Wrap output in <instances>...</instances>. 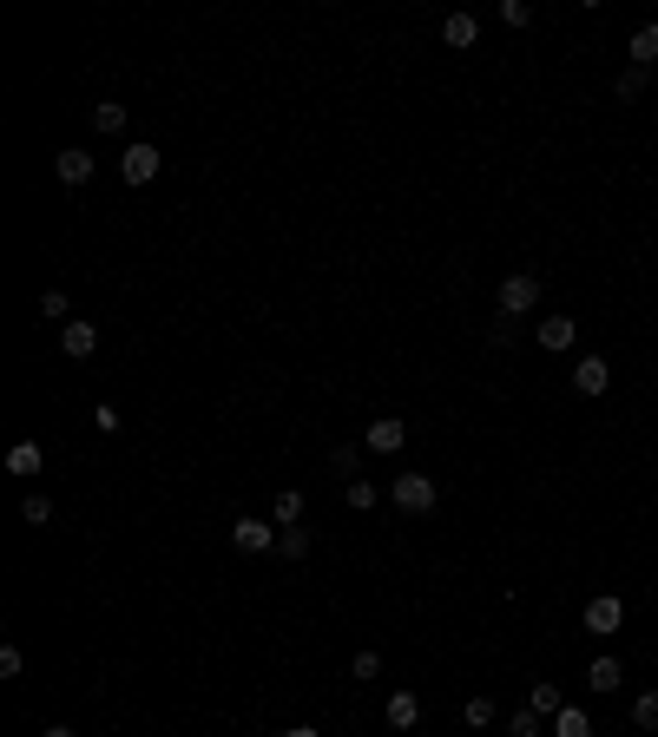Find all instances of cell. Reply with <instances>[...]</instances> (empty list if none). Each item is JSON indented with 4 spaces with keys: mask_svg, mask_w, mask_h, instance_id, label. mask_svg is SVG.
<instances>
[{
    "mask_svg": "<svg viewBox=\"0 0 658 737\" xmlns=\"http://www.w3.org/2000/svg\"><path fill=\"white\" fill-rule=\"evenodd\" d=\"M40 316H53V323L66 330V323H73V316H66V290H47V297H40Z\"/></svg>",
    "mask_w": 658,
    "mask_h": 737,
    "instance_id": "obj_27",
    "label": "cell"
},
{
    "mask_svg": "<svg viewBox=\"0 0 658 737\" xmlns=\"http://www.w3.org/2000/svg\"><path fill=\"white\" fill-rule=\"evenodd\" d=\"M283 737H323V731H316V724H290V731H283Z\"/></svg>",
    "mask_w": 658,
    "mask_h": 737,
    "instance_id": "obj_32",
    "label": "cell"
},
{
    "mask_svg": "<svg viewBox=\"0 0 658 737\" xmlns=\"http://www.w3.org/2000/svg\"><path fill=\"white\" fill-rule=\"evenodd\" d=\"M93 126L99 132H126V106H119V99H99V106H93Z\"/></svg>",
    "mask_w": 658,
    "mask_h": 737,
    "instance_id": "obj_20",
    "label": "cell"
},
{
    "mask_svg": "<svg viewBox=\"0 0 658 737\" xmlns=\"http://www.w3.org/2000/svg\"><path fill=\"white\" fill-rule=\"evenodd\" d=\"M389 501L402 507V514H435L441 487L428 481V474H395V481H389Z\"/></svg>",
    "mask_w": 658,
    "mask_h": 737,
    "instance_id": "obj_1",
    "label": "cell"
},
{
    "mask_svg": "<svg viewBox=\"0 0 658 737\" xmlns=\"http://www.w3.org/2000/svg\"><path fill=\"white\" fill-rule=\"evenodd\" d=\"M573 389H580V395H606L612 389V362L606 356H580V362H573Z\"/></svg>",
    "mask_w": 658,
    "mask_h": 737,
    "instance_id": "obj_7",
    "label": "cell"
},
{
    "mask_svg": "<svg viewBox=\"0 0 658 737\" xmlns=\"http://www.w3.org/2000/svg\"><path fill=\"white\" fill-rule=\"evenodd\" d=\"M586 685H593V691H619V685H626V672H619V659H612V652H599V659L586 665Z\"/></svg>",
    "mask_w": 658,
    "mask_h": 737,
    "instance_id": "obj_12",
    "label": "cell"
},
{
    "mask_svg": "<svg viewBox=\"0 0 658 737\" xmlns=\"http://www.w3.org/2000/svg\"><path fill=\"white\" fill-rule=\"evenodd\" d=\"M343 501L356 507V514H369V507H376L382 494H376V487H369V481H349V487H343Z\"/></svg>",
    "mask_w": 658,
    "mask_h": 737,
    "instance_id": "obj_25",
    "label": "cell"
},
{
    "mask_svg": "<svg viewBox=\"0 0 658 737\" xmlns=\"http://www.w3.org/2000/svg\"><path fill=\"white\" fill-rule=\"evenodd\" d=\"M270 520H277V527H297V520H303V494H297V487H283L277 501H270Z\"/></svg>",
    "mask_w": 658,
    "mask_h": 737,
    "instance_id": "obj_15",
    "label": "cell"
},
{
    "mask_svg": "<svg viewBox=\"0 0 658 737\" xmlns=\"http://www.w3.org/2000/svg\"><path fill=\"white\" fill-rule=\"evenodd\" d=\"M514 737H540V711H514Z\"/></svg>",
    "mask_w": 658,
    "mask_h": 737,
    "instance_id": "obj_31",
    "label": "cell"
},
{
    "mask_svg": "<svg viewBox=\"0 0 658 737\" xmlns=\"http://www.w3.org/2000/svg\"><path fill=\"white\" fill-rule=\"evenodd\" d=\"M7 474H40V441H14L7 448Z\"/></svg>",
    "mask_w": 658,
    "mask_h": 737,
    "instance_id": "obj_16",
    "label": "cell"
},
{
    "mask_svg": "<svg viewBox=\"0 0 658 737\" xmlns=\"http://www.w3.org/2000/svg\"><path fill=\"white\" fill-rule=\"evenodd\" d=\"M573 343H580V323H573V316H540V349L566 356Z\"/></svg>",
    "mask_w": 658,
    "mask_h": 737,
    "instance_id": "obj_9",
    "label": "cell"
},
{
    "mask_svg": "<svg viewBox=\"0 0 658 737\" xmlns=\"http://www.w3.org/2000/svg\"><path fill=\"white\" fill-rule=\"evenodd\" d=\"M362 441H369V455H402V441H408V422H395V415H382V422L362 428Z\"/></svg>",
    "mask_w": 658,
    "mask_h": 737,
    "instance_id": "obj_6",
    "label": "cell"
},
{
    "mask_svg": "<svg viewBox=\"0 0 658 737\" xmlns=\"http://www.w3.org/2000/svg\"><path fill=\"white\" fill-rule=\"evenodd\" d=\"M93 428H99V435H119V408L99 402V408H93Z\"/></svg>",
    "mask_w": 658,
    "mask_h": 737,
    "instance_id": "obj_29",
    "label": "cell"
},
{
    "mask_svg": "<svg viewBox=\"0 0 658 737\" xmlns=\"http://www.w3.org/2000/svg\"><path fill=\"white\" fill-rule=\"evenodd\" d=\"M461 718H468L474 731H487V724H494V698H481V691H474L468 705H461Z\"/></svg>",
    "mask_w": 658,
    "mask_h": 737,
    "instance_id": "obj_24",
    "label": "cell"
},
{
    "mask_svg": "<svg viewBox=\"0 0 658 737\" xmlns=\"http://www.w3.org/2000/svg\"><path fill=\"white\" fill-rule=\"evenodd\" d=\"M527 711H540V718H553V711H566L560 685H527Z\"/></svg>",
    "mask_w": 658,
    "mask_h": 737,
    "instance_id": "obj_17",
    "label": "cell"
},
{
    "mask_svg": "<svg viewBox=\"0 0 658 737\" xmlns=\"http://www.w3.org/2000/svg\"><path fill=\"white\" fill-rule=\"evenodd\" d=\"M441 40H448V47H474V40H481V20H474V14H448V20H441Z\"/></svg>",
    "mask_w": 658,
    "mask_h": 737,
    "instance_id": "obj_13",
    "label": "cell"
},
{
    "mask_svg": "<svg viewBox=\"0 0 658 737\" xmlns=\"http://www.w3.org/2000/svg\"><path fill=\"white\" fill-rule=\"evenodd\" d=\"M231 547L237 553H277V520H251V514H244L231 527Z\"/></svg>",
    "mask_w": 658,
    "mask_h": 737,
    "instance_id": "obj_5",
    "label": "cell"
},
{
    "mask_svg": "<svg viewBox=\"0 0 658 737\" xmlns=\"http://www.w3.org/2000/svg\"><path fill=\"white\" fill-rule=\"evenodd\" d=\"M349 678H362V685H369V678H382V652H376V645H362L356 659H349Z\"/></svg>",
    "mask_w": 658,
    "mask_h": 737,
    "instance_id": "obj_21",
    "label": "cell"
},
{
    "mask_svg": "<svg viewBox=\"0 0 658 737\" xmlns=\"http://www.w3.org/2000/svg\"><path fill=\"white\" fill-rule=\"evenodd\" d=\"M20 520H27V527H47V520H53V501H47V494H27V501H20Z\"/></svg>",
    "mask_w": 658,
    "mask_h": 737,
    "instance_id": "obj_23",
    "label": "cell"
},
{
    "mask_svg": "<svg viewBox=\"0 0 658 737\" xmlns=\"http://www.w3.org/2000/svg\"><path fill=\"white\" fill-rule=\"evenodd\" d=\"M47 737H73V731H66V724H53V731H47Z\"/></svg>",
    "mask_w": 658,
    "mask_h": 737,
    "instance_id": "obj_33",
    "label": "cell"
},
{
    "mask_svg": "<svg viewBox=\"0 0 658 737\" xmlns=\"http://www.w3.org/2000/svg\"><path fill=\"white\" fill-rule=\"evenodd\" d=\"M494 14H501V27H527V20H533V7H527V0H501Z\"/></svg>",
    "mask_w": 658,
    "mask_h": 737,
    "instance_id": "obj_26",
    "label": "cell"
},
{
    "mask_svg": "<svg viewBox=\"0 0 658 737\" xmlns=\"http://www.w3.org/2000/svg\"><path fill=\"white\" fill-rule=\"evenodd\" d=\"M53 172H60L66 185H86V178H93V152H86V145H66V152L53 158Z\"/></svg>",
    "mask_w": 658,
    "mask_h": 737,
    "instance_id": "obj_11",
    "label": "cell"
},
{
    "mask_svg": "<svg viewBox=\"0 0 658 737\" xmlns=\"http://www.w3.org/2000/svg\"><path fill=\"white\" fill-rule=\"evenodd\" d=\"M645 93V66H626V73H619V99H639Z\"/></svg>",
    "mask_w": 658,
    "mask_h": 737,
    "instance_id": "obj_28",
    "label": "cell"
},
{
    "mask_svg": "<svg viewBox=\"0 0 658 737\" xmlns=\"http://www.w3.org/2000/svg\"><path fill=\"white\" fill-rule=\"evenodd\" d=\"M60 349H66V356H73V362H86V356H93V349H99V323H86V316H73V323H66V330H60Z\"/></svg>",
    "mask_w": 658,
    "mask_h": 737,
    "instance_id": "obj_8",
    "label": "cell"
},
{
    "mask_svg": "<svg viewBox=\"0 0 658 737\" xmlns=\"http://www.w3.org/2000/svg\"><path fill=\"white\" fill-rule=\"evenodd\" d=\"M382 718H389L395 731H415V724H422V698H415V691H389V705H382Z\"/></svg>",
    "mask_w": 658,
    "mask_h": 737,
    "instance_id": "obj_10",
    "label": "cell"
},
{
    "mask_svg": "<svg viewBox=\"0 0 658 737\" xmlns=\"http://www.w3.org/2000/svg\"><path fill=\"white\" fill-rule=\"evenodd\" d=\"M632 724H639V731H658V691H639V698H632Z\"/></svg>",
    "mask_w": 658,
    "mask_h": 737,
    "instance_id": "obj_22",
    "label": "cell"
},
{
    "mask_svg": "<svg viewBox=\"0 0 658 737\" xmlns=\"http://www.w3.org/2000/svg\"><path fill=\"white\" fill-rule=\"evenodd\" d=\"M158 165H165L158 145H126V152H119V178H126V185H152Z\"/></svg>",
    "mask_w": 658,
    "mask_h": 737,
    "instance_id": "obj_4",
    "label": "cell"
},
{
    "mask_svg": "<svg viewBox=\"0 0 658 737\" xmlns=\"http://www.w3.org/2000/svg\"><path fill=\"white\" fill-rule=\"evenodd\" d=\"M553 737H593V718H586L580 705H566V711H553Z\"/></svg>",
    "mask_w": 658,
    "mask_h": 737,
    "instance_id": "obj_14",
    "label": "cell"
},
{
    "mask_svg": "<svg viewBox=\"0 0 658 737\" xmlns=\"http://www.w3.org/2000/svg\"><path fill=\"white\" fill-rule=\"evenodd\" d=\"M652 60H658V27L645 20V27L632 33V66H652Z\"/></svg>",
    "mask_w": 658,
    "mask_h": 737,
    "instance_id": "obj_19",
    "label": "cell"
},
{
    "mask_svg": "<svg viewBox=\"0 0 658 737\" xmlns=\"http://www.w3.org/2000/svg\"><path fill=\"white\" fill-rule=\"evenodd\" d=\"M533 303H540V277H533V270H514V277H501V316H527Z\"/></svg>",
    "mask_w": 658,
    "mask_h": 737,
    "instance_id": "obj_3",
    "label": "cell"
},
{
    "mask_svg": "<svg viewBox=\"0 0 658 737\" xmlns=\"http://www.w3.org/2000/svg\"><path fill=\"white\" fill-rule=\"evenodd\" d=\"M277 553L283 560H303L310 553V527H277Z\"/></svg>",
    "mask_w": 658,
    "mask_h": 737,
    "instance_id": "obj_18",
    "label": "cell"
},
{
    "mask_svg": "<svg viewBox=\"0 0 658 737\" xmlns=\"http://www.w3.org/2000/svg\"><path fill=\"white\" fill-rule=\"evenodd\" d=\"M20 665H27V659H20V645H0V678H20Z\"/></svg>",
    "mask_w": 658,
    "mask_h": 737,
    "instance_id": "obj_30",
    "label": "cell"
},
{
    "mask_svg": "<svg viewBox=\"0 0 658 737\" xmlns=\"http://www.w3.org/2000/svg\"><path fill=\"white\" fill-rule=\"evenodd\" d=\"M619 626H626V599H619V593L586 599V632H593V639H612Z\"/></svg>",
    "mask_w": 658,
    "mask_h": 737,
    "instance_id": "obj_2",
    "label": "cell"
}]
</instances>
